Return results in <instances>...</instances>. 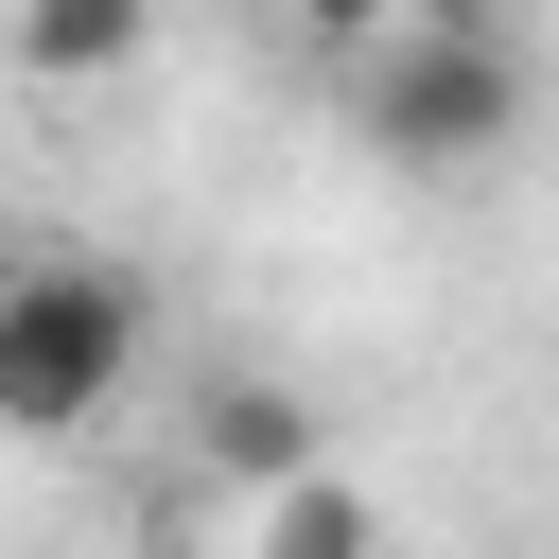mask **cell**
I'll return each mask as SVG.
<instances>
[{
	"instance_id": "obj_5",
	"label": "cell",
	"mask_w": 559,
	"mask_h": 559,
	"mask_svg": "<svg viewBox=\"0 0 559 559\" xmlns=\"http://www.w3.org/2000/svg\"><path fill=\"white\" fill-rule=\"evenodd\" d=\"M262 559H384V507L349 472H297V489H262Z\"/></svg>"
},
{
	"instance_id": "obj_3",
	"label": "cell",
	"mask_w": 559,
	"mask_h": 559,
	"mask_svg": "<svg viewBox=\"0 0 559 559\" xmlns=\"http://www.w3.org/2000/svg\"><path fill=\"white\" fill-rule=\"evenodd\" d=\"M192 454H210V472H227L245 507H262V489H297V472H332V437H314V402H297V384H262V367L192 402Z\"/></svg>"
},
{
	"instance_id": "obj_1",
	"label": "cell",
	"mask_w": 559,
	"mask_h": 559,
	"mask_svg": "<svg viewBox=\"0 0 559 559\" xmlns=\"http://www.w3.org/2000/svg\"><path fill=\"white\" fill-rule=\"evenodd\" d=\"M140 349H157V297H140V262H105V245H17L0 262V437H87L122 384H140Z\"/></svg>"
},
{
	"instance_id": "obj_6",
	"label": "cell",
	"mask_w": 559,
	"mask_h": 559,
	"mask_svg": "<svg viewBox=\"0 0 559 559\" xmlns=\"http://www.w3.org/2000/svg\"><path fill=\"white\" fill-rule=\"evenodd\" d=\"M280 17H297V35H314V52H367V35H384V17H402V0H280Z\"/></svg>"
},
{
	"instance_id": "obj_2",
	"label": "cell",
	"mask_w": 559,
	"mask_h": 559,
	"mask_svg": "<svg viewBox=\"0 0 559 559\" xmlns=\"http://www.w3.org/2000/svg\"><path fill=\"white\" fill-rule=\"evenodd\" d=\"M524 105H542V52H524V35L384 17V35L349 52V122H367V157H402V175H489V157L524 140Z\"/></svg>"
},
{
	"instance_id": "obj_7",
	"label": "cell",
	"mask_w": 559,
	"mask_h": 559,
	"mask_svg": "<svg viewBox=\"0 0 559 559\" xmlns=\"http://www.w3.org/2000/svg\"><path fill=\"white\" fill-rule=\"evenodd\" d=\"M402 17H437V35H524V0H402Z\"/></svg>"
},
{
	"instance_id": "obj_4",
	"label": "cell",
	"mask_w": 559,
	"mask_h": 559,
	"mask_svg": "<svg viewBox=\"0 0 559 559\" xmlns=\"http://www.w3.org/2000/svg\"><path fill=\"white\" fill-rule=\"evenodd\" d=\"M140 52H157V0H17V70H52V87H105Z\"/></svg>"
}]
</instances>
